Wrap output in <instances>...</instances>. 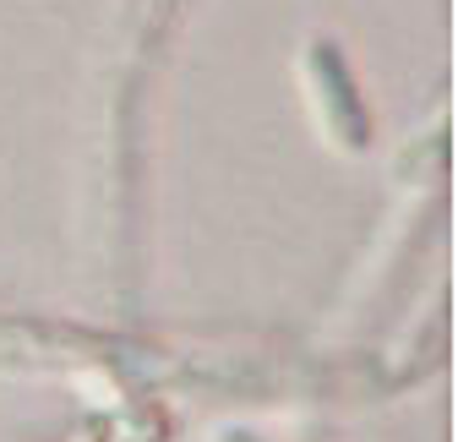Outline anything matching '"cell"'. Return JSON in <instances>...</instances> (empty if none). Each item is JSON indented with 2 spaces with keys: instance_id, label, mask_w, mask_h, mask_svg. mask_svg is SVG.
<instances>
[{
  "instance_id": "6da1fadb",
  "label": "cell",
  "mask_w": 458,
  "mask_h": 442,
  "mask_svg": "<svg viewBox=\"0 0 458 442\" xmlns=\"http://www.w3.org/2000/svg\"><path fill=\"white\" fill-rule=\"evenodd\" d=\"M311 61H317V82H322V115H327V132H333L344 148H366L371 121H366L360 93L350 88V77H344L338 55H333V49H317Z\"/></svg>"
},
{
  "instance_id": "7a4b0ae2",
  "label": "cell",
  "mask_w": 458,
  "mask_h": 442,
  "mask_svg": "<svg viewBox=\"0 0 458 442\" xmlns=\"http://www.w3.org/2000/svg\"><path fill=\"white\" fill-rule=\"evenodd\" d=\"M218 442H262V437H251V431H218Z\"/></svg>"
}]
</instances>
